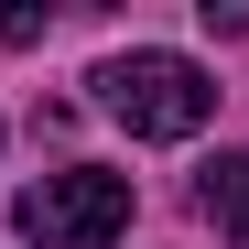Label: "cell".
<instances>
[{"label": "cell", "mask_w": 249, "mask_h": 249, "mask_svg": "<svg viewBox=\"0 0 249 249\" xmlns=\"http://www.w3.org/2000/svg\"><path fill=\"white\" fill-rule=\"evenodd\" d=\"M98 108L130 141H184V130H206V108H217V76L184 65V54H162V44H141V54L98 65Z\"/></svg>", "instance_id": "obj_1"}, {"label": "cell", "mask_w": 249, "mask_h": 249, "mask_svg": "<svg viewBox=\"0 0 249 249\" xmlns=\"http://www.w3.org/2000/svg\"><path fill=\"white\" fill-rule=\"evenodd\" d=\"M130 228V174H98V162H65L22 195V238L33 249H108Z\"/></svg>", "instance_id": "obj_2"}, {"label": "cell", "mask_w": 249, "mask_h": 249, "mask_svg": "<svg viewBox=\"0 0 249 249\" xmlns=\"http://www.w3.org/2000/svg\"><path fill=\"white\" fill-rule=\"evenodd\" d=\"M206 217H217L228 238H249V152H217V162H206Z\"/></svg>", "instance_id": "obj_3"}, {"label": "cell", "mask_w": 249, "mask_h": 249, "mask_svg": "<svg viewBox=\"0 0 249 249\" xmlns=\"http://www.w3.org/2000/svg\"><path fill=\"white\" fill-rule=\"evenodd\" d=\"M0 44H44V11L33 0H0Z\"/></svg>", "instance_id": "obj_4"}]
</instances>
